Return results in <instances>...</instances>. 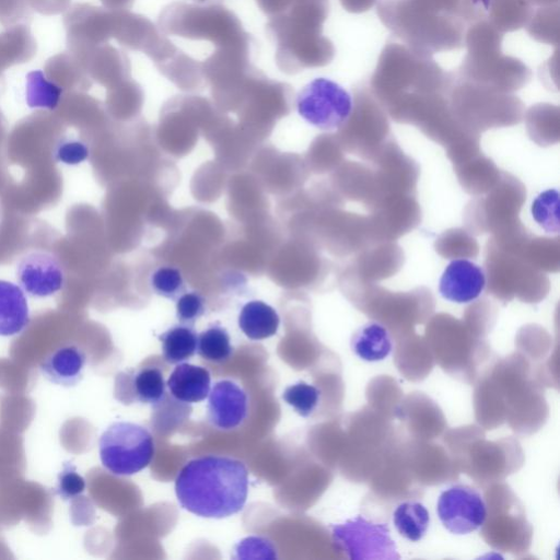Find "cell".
I'll return each instance as SVG.
<instances>
[{"instance_id":"cell-3","label":"cell","mask_w":560,"mask_h":560,"mask_svg":"<svg viewBox=\"0 0 560 560\" xmlns=\"http://www.w3.org/2000/svg\"><path fill=\"white\" fill-rule=\"evenodd\" d=\"M102 465L116 476H131L144 469L154 456V440L142 425L118 421L100 436Z\"/></svg>"},{"instance_id":"cell-6","label":"cell","mask_w":560,"mask_h":560,"mask_svg":"<svg viewBox=\"0 0 560 560\" xmlns=\"http://www.w3.org/2000/svg\"><path fill=\"white\" fill-rule=\"evenodd\" d=\"M436 513L448 532L464 535L483 525L487 509L482 495L476 489L455 485L440 494Z\"/></svg>"},{"instance_id":"cell-8","label":"cell","mask_w":560,"mask_h":560,"mask_svg":"<svg viewBox=\"0 0 560 560\" xmlns=\"http://www.w3.org/2000/svg\"><path fill=\"white\" fill-rule=\"evenodd\" d=\"M248 415V396L235 382L222 380L211 387L208 395V419L219 430L240 427Z\"/></svg>"},{"instance_id":"cell-31","label":"cell","mask_w":560,"mask_h":560,"mask_svg":"<svg viewBox=\"0 0 560 560\" xmlns=\"http://www.w3.org/2000/svg\"><path fill=\"white\" fill-rule=\"evenodd\" d=\"M474 3H481L485 9H489L491 0H471Z\"/></svg>"},{"instance_id":"cell-30","label":"cell","mask_w":560,"mask_h":560,"mask_svg":"<svg viewBox=\"0 0 560 560\" xmlns=\"http://www.w3.org/2000/svg\"><path fill=\"white\" fill-rule=\"evenodd\" d=\"M104 7L113 11H129L135 0H101Z\"/></svg>"},{"instance_id":"cell-11","label":"cell","mask_w":560,"mask_h":560,"mask_svg":"<svg viewBox=\"0 0 560 560\" xmlns=\"http://www.w3.org/2000/svg\"><path fill=\"white\" fill-rule=\"evenodd\" d=\"M75 57L88 74L103 84L122 82L129 79L130 62L128 56L107 43L93 47Z\"/></svg>"},{"instance_id":"cell-13","label":"cell","mask_w":560,"mask_h":560,"mask_svg":"<svg viewBox=\"0 0 560 560\" xmlns=\"http://www.w3.org/2000/svg\"><path fill=\"white\" fill-rule=\"evenodd\" d=\"M166 385L176 400L195 404L208 397L211 375L206 368L182 362L172 371Z\"/></svg>"},{"instance_id":"cell-2","label":"cell","mask_w":560,"mask_h":560,"mask_svg":"<svg viewBox=\"0 0 560 560\" xmlns=\"http://www.w3.org/2000/svg\"><path fill=\"white\" fill-rule=\"evenodd\" d=\"M158 27L165 35L207 40L215 48L252 44L240 19L219 3L173 2L161 11Z\"/></svg>"},{"instance_id":"cell-16","label":"cell","mask_w":560,"mask_h":560,"mask_svg":"<svg viewBox=\"0 0 560 560\" xmlns=\"http://www.w3.org/2000/svg\"><path fill=\"white\" fill-rule=\"evenodd\" d=\"M350 347L360 359L376 362L389 355L393 343L387 328L380 323L371 322L353 332Z\"/></svg>"},{"instance_id":"cell-5","label":"cell","mask_w":560,"mask_h":560,"mask_svg":"<svg viewBox=\"0 0 560 560\" xmlns=\"http://www.w3.org/2000/svg\"><path fill=\"white\" fill-rule=\"evenodd\" d=\"M335 546L353 560H397L399 555L389 528L358 515L331 526Z\"/></svg>"},{"instance_id":"cell-14","label":"cell","mask_w":560,"mask_h":560,"mask_svg":"<svg viewBox=\"0 0 560 560\" xmlns=\"http://www.w3.org/2000/svg\"><path fill=\"white\" fill-rule=\"evenodd\" d=\"M28 323V305L22 289L12 282L0 280V336L18 335Z\"/></svg>"},{"instance_id":"cell-27","label":"cell","mask_w":560,"mask_h":560,"mask_svg":"<svg viewBox=\"0 0 560 560\" xmlns=\"http://www.w3.org/2000/svg\"><path fill=\"white\" fill-rule=\"evenodd\" d=\"M205 313V301L197 292L183 293L176 302V316L183 324L196 322Z\"/></svg>"},{"instance_id":"cell-20","label":"cell","mask_w":560,"mask_h":560,"mask_svg":"<svg viewBox=\"0 0 560 560\" xmlns=\"http://www.w3.org/2000/svg\"><path fill=\"white\" fill-rule=\"evenodd\" d=\"M156 68L178 86L198 85L203 79L201 61L192 59L178 47Z\"/></svg>"},{"instance_id":"cell-15","label":"cell","mask_w":560,"mask_h":560,"mask_svg":"<svg viewBox=\"0 0 560 560\" xmlns=\"http://www.w3.org/2000/svg\"><path fill=\"white\" fill-rule=\"evenodd\" d=\"M280 317L269 304L253 300L243 305L238 315V327L252 340H262L277 334Z\"/></svg>"},{"instance_id":"cell-7","label":"cell","mask_w":560,"mask_h":560,"mask_svg":"<svg viewBox=\"0 0 560 560\" xmlns=\"http://www.w3.org/2000/svg\"><path fill=\"white\" fill-rule=\"evenodd\" d=\"M16 279L30 295L45 298L55 294L62 288L63 271L52 255L32 252L18 262Z\"/></svg>"},{"instance_id":"cell-32","label":"cell","mask_w":560,"mask_h":560,"mask_svg":"<svg viewBox=\"0 0 560 560\" xmlns=\"http://www.w3.org/2000/svg\"><path fill=\"white\" fill-rule=\"evenodd\" d=\"M198 3H218L220 2L221 0H194Z\"/></svg>"},{"instance_id":"cell-24","label":"cell","mask_w":560,"mask_h":560,"mask_svg":"<svg viewBox=\"0 0 560 560\" xmlns=\"http://www.w3.org/2000/svg\"><path fill=\"white\" fill-rule=\"evenodd\" d=\"M282 398L300 416L310 417L318 406L320 390L314 385L298 382L284 389Z\"/></svg>"},{"instance_id":"cell-22","label":"cell","mask_w":560,"mask_h":560,"mask_svg":"<svg viewBox=\"0 0 560 560\" xmlns=\"http://www.w3.org/2000/svg\"><path fill=\"white\" fill-rule=\"evenodd\" d=\"M197 352L201 358L213 363L226 361L233 352L228 330L220 325H212L203 330L198 336Z\"/></svg>"},{"instance_id":"cell-9","label":"cell","mask_w":560,"mask_h":560,"mask_svg":"<svg viewBox=\"0 0 560 560\" xmlns=\"http://www.w3.org/2000/svg\"><path fill=\"white\" fill-rule=\"evenodd\" d=\"M486 288L483 269L468 259H454L444 269L439 292L450 302L466 304L478 299Z\"/></svg>"},{"instance_id":"cell-12","label":"cell","mask_w":560,"mask_h":560,"mask_svg":"<svg viewBox=\"0 0 560 560\" xmlns=\"http://www.w3.org/2000/svg\"><path fill=\"white\" fill-rule=\"evenodd\" d=\"M85 364L84 351L67 345L49 353L39 364V370L49 382L69 387L81 381Z\"/></svg>"},{"instance_id":"cell-23","label":"cell","mask_w":560,"mask_h":560,"mask_svg":"<svg viewBox=\"0 0 560 560\" xmlns=\"http://www.w3.org/2000/svg\"><path fill=\"white\" fill-rule=\"evenodd\" d=\"M530 212L535 222L547 233L559 232V191L550 188L533 201Z\"/></svg>"},{"instance_id":"cell-10","label":"cell","mask_w":560,"mask_h":560,"mask_svg":"<svg viewBox=\"0 0 560 560\" xmlns=\"http://www.w3.org/2000/svg\"><path fill=\"white\" fill-rule=\"evenodd\" d=\"M165 381L158 368H143L137 372H120L115 378L114 395L121 402L138 400L155 405L165 396Z\"/></svg>"},{"instance_id":"cell-4","label":"cell","mask_w":560,"mask_h":560,"mask_svg":"<svg viewBox=\"0 0 560 560\" xmlns=\"http://www.w3.org/2000/svg\"><path fill=\"white\" fill-rule=\"evenodd\" d=\"M299 115L322 130H335L350 118L353 101L350 93L337 82L316 78L304 85L296 95Z\"/></svg>"},{"instance_id":"cell-28","label":"cell","mask_w":560,"mask_h":560,"mask_svg":"<svg viewBox=\"0 0 560 560\" xmlns=\"http://www.w3.org/2000/svg\"><path fill=\"white\" fill-rule=\"evenodd\" d=\"M89 156V149L80 141H66L58 145L55 159L61 163L74 165Z\"/></svg>"},{"instance_id":"cell-26","label":"cell","mask_w":560,"mask_h":560,"mask_svg":"<svg viewBox=\"0 0 560 560\" xmlns=\"http://www.w3.org/2000/svg\"><path fill=\"white\" fill-rule=\"evenodd\" d=\"M85 490V480L77 471L74 465L66 462L58 474L55 492L62 500H71Z\"/></svg>"},{"instance_id":"cell-29","label":"cell","mask_w":560,"mask_h":560,"mask_svg":"<svg viewBox=\"0 0 560 560\" xmlns=\"http://www.w3.org/2000/svg\"><path fill=\"white\" fill-rule=\"evenodd\" d=\"M247 551L250 552L246 558H250L252 553L257 551H260L265 558H277L276 549L272 544L261 537H248L236 547L238 557Z\"/></svg>"},{"instance_id":"cell-19","label":"cell","mask_w":560,"mask_h":560,"mask_svg":"<svg viewBox=\"0 0 560 560\" xmlns=\"http://www.w3.org/2000/svg\"><path fill=\"white\" fill-rule=\"evenodd\" d=\"M393 522L402 537L410 541H418L427 533L430 515L420 502L407 501L396 508Z\"/></svg>"},{"instance_id":"cell-21","label":"cell","mask_w":560,"mask_h":560,"mask_svg":"<svg viewBox=\"0 0 560 560\" xmlns=\"http://www.w3.org/2000/svg\"><path fill=\"white\" fill-rule=\"evenodd\" d=\"M26 102L33 108L55 109L62 95V90L42 71H34L26 78Z\"/></svg>"},{"instance_id":"cell-25","label":"cell","mask_w":560,"mask_h":560,"mask_svg":"<svg viewBox=\"0 0 560 560\" xmlns=\"http://www.w3.org/2000/svg\"><path fill=\"white\" fill-rule=\"evenodd\" d=\"M153 290L166 299H175L184 288L182 273L174 267H161L151 277Z\"/></svg>"},{"instance_id":"cell-18","label":"cell","mask_w":560,"mask_h":560,"mask_svg":"<svg viewBox=\"0 0 560 560\" xmlns=\"http://www.w3.org/2000/svg\"><path fill=\"white\" fill-rule=\"evenodd\" d=\"M159 339L163 357L171 364L182 363L197 352L198 336L189 325L173 326L160 335Z\"/></svg>"},{"instance_id":"cell-1","label":"cell","mask_w":560,"mask_h":560,"mask_svg":"<svg viewBox=\"0 0 560 560\" xmlns=\"http://www.w3.org/2000/svg\"><path fill=\"white\" fill-rule=\"evenodd\" d=\"M248 469L240 459L207 455L187 462L175 479L178 503L206 518H224L241 512L248 494Z\"/></svg>"},{"instance_id":"cell-17","label":"cell","mask_w":560,"mask_h":560,"mask_svg":"<svg viewBox=\"0 0 560 560\" xmlns=\"http://www.w3.org/2000/svg\"><path fill=\"white\" fill-rule=\"evenodd\" d=\"M36 51V44L25 25H12L0 35V73L7 67L25 62Z\"/></svg>"}]
</instances>
